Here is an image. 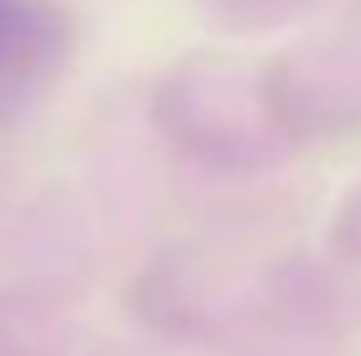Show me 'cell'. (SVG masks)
Here are the masks:
<instances>
[{
    "mask_svg": "<svg viewBox=\"0 0 361 356\" xmlns=\"http://www.w3.org/2000/svg\"><path fill=\"white\" fill-rule=\"evenodd\" d=\"M68 47V16L47 0H0V73H32Z\"/></svg>",
    "mask_w": 361,
    "mask_h": 356,
    "instance_id": "1",
    "label": "cell"
},
{
    "mask_svg": "<svg viewBox=\"0 0 361 356\" xmlns=\"http://www.w3.org/2000/svg\"><path fill=\"white\" fill-rule=\"evenodd\" d=\"M11 100H16V94H11V90H6V73H0V121H6V116H11Z\"/></svg>",
    "mask_w": 361,
    "mask_h": 356,
    "instance_id": "2",
    "label": "cell"
}]
</instances>
